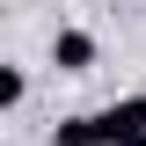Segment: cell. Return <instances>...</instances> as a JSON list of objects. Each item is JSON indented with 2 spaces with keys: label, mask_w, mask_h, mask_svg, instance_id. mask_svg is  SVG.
I'll use <instances>...</instances> for the list:
<instances>
[{
  "label": "cell",
  "mask_w": 146,
  "mask_h": 146,
  "mask_svg": "<svg viewBox=\"0 0 146 146\" xmlns=\"http://www.w3.org/2000/svg\"><path fill=\"white\" fill-rule=\"evenodd\" d=\"M95 139L102 146H146V95H117L110 110H95Z\"/></svg>",
  "instance_id": "6da1fadb"
},
{
  "label": "cell",
  "mask_w": 146,
  "mask_h": 146,
  "mask_svg": "<svg viewBox=\"0 0 146 146\" xmlns=\"http://www.w3.org/2000/svg\"><path fill=\"white\" fill-rule=\"evenodd\" d=\"M51 146H102V139H95V117H58V124H51Z\"/></svg>",
  "instance_id": "3957f363"
},
{
  "label": "cell",
  "mask_w": 146,
  "mask_h": 146,
  "mask_svg": "<svg viewBox=\"0 0 146 146\" xmlns=\"http://www.w3.org/2000/svg\"><path fill=\"white\" fill-rule=\"evenodd\" d=\"M51 66H58V73H88V66H95V36H88V29H58V36H51Z\"/></svg>",
  "instance_id": "7a4b0ae2"
},
{
  "label": "cell",
  "mask_w": 146,
  "mask_h": 146,
  "mask_svg": "<svg viewBox=\"0 0 146 146\" xmlns=\"http://www.w3.org/2000/svg\"><path fill=\"white\" fill-rule=\"evenodd\" d=\"M29 102V73L22 66H0V110H22Z\"/></svg>",
  "instance_id": "277c9868"
}]
</instances>
